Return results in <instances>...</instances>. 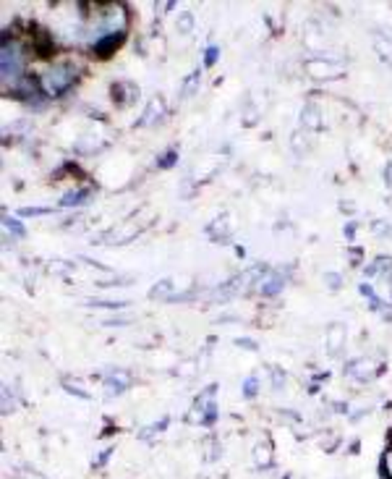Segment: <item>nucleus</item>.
<instances>
[{"mask_svg":"<svg viewBox=\"0 0 392 479\" xmlns=\"http://www.w3.org/2000/svg\"><path fill=\"white\" fill-rule=\"evenodd\" d=\"M79 79V68L73 60H56L48 66V71L40 76V84H42V92L50 95V97H60L65 89H71Z\"/></svg>","mask_w":392,"mask_h":479,"instance_id":"f257e3e1","label":"nucleus"},{"mask_svg":"<svg viewBox=\"0 0 392 479\" xmlns=\"http://www.w3.org/2000/svg\"><path fill=\"white\" fill-rule=\"evenodd\" d=\"M24 66H27V56H24V50H21V45L19 42H8V40H3V53H0V71H3V87H8V81H11V87L16 84V81H21L27 73H24Z\"/></svg>","mask_w":392,"mask_h":479,"instance_id":"f03ea898","label":"nucleus"},{"mask_svg":"<svg viewBox=\"0 0 392 479\" xmlns=\"http://www.w3.org/2000/svg\"><path fill=\"white\" fill-rule=\"evenodd\" d=\"M29 45L32 50L40 56V58H53L56 53V40H53V32L40 27V24H32L29 27Z\"/></svg>","mask_w":392,"mask_h":479,"instance_id":"7ed1b4c3","label":"nucleus"},{"mask_svg":"<svg viewBox=\"0 0 392 479\" xmlns=\"http://www.w3.org/2000/svg\"><path fill=\"white\" fill-rule=\"evenodd\" d=\"M215 393H218V388L215 385H210V388H204L199 396H196V414H199V421H204V424H212V421L218 420V406H215Z\"/></svg>","mask_w":392,"mask_h":479,"instance_id":"20e7f679","label":"nucleus"},{"mask_svg":"<svg viewBox=\"0 0 392 479\" xmlns=\"http://www.w3.org/2000/svg\"><path fill=\"white\" fill-rule=\"evenodd\" d=\"M306 71H309V76H314V79H325V81H330V79H340L342 76V68L333 63V60H322V58H311L306 60Z\"/></svg>","mask_w":392,"mask_h":479,"instance_id":"39448f33","label":"nucleus"},{"mask_svg":"<svg viewBox=\"0 0 392 479\" xmlns=\"http://www.w3.org/2000/svg\"><path fill=\"white\" fill-rule=\"evenodd\" d=\"M111 92L112 103L120 105V108H126V105H131L134 100H139V87L131 84V81H115L111 87Z\"/></svg>","mask_w":392,"mask_h":479,"instance_id":"423d86ee","label":"nucleus"},{"mask_svg":"<svg viewBox=\"0 0 392 479\" xmlns=\"http://www.w3.org/2000/svg\"><path fill=\"white\" fill-rule=\"evenodd\" d=\"M123 40H126V32L108 35V37L97 40V42H95V56H97V58H111L112 53H118V48L123 45Z\"/></svg>","mask_w":392,"mask_h":479,"instance_id":"0eeeda50","label":"nucleus"},{"mask_svg":"<svg viewBox=\"0 0 392 479\" xmlns=\"http://www.w3.org/2000/svg\"><path fill=\"white\" fill-rule=\"evenodd\" d=\"M163 113H165V103H163V97H155V100L147 105L144 116L136 120V126H152L155 120L163 119Z\"/></svg>","mask_w":392,"mask_h":479,"instance_id":"6e6552de","label":"nucleus"},{"mask_svg":"<svg viewBox=\"0 0 392 479\" xmlns=\"http://www.w3.org/2000/svg\"><path fill=\"white\" fill-rule=\"evenodd\" d=\"M126 388H128V377H126V375H120V372L105 380V393H108V398H112V396H120Z\"/></svg>","mask_w":392,"mask_h":479,"instance_id":"1a4fd4ad","label":"nucleus"},{"mask_svg":"<svg viewBox=\"0 0 392 479\" xmlns=\"http://www.w3.org/2000/svg\"><path fill=\"white\" fill-rule=\"evenodd\" d=\"M254 461H257L259 469H270L273 467V448H270V443H259L254 448Z\"/></svg>","mask_w":392,"mask_h":479,"instance_id":"9d476101","label":"nucleus"},{"mask_svg":"<svg viewBox=\"0 0 392 479\" xmlns=\"http://www.w3.org/2000/svg\"><path fill=\"white\" fill-rule=\"evenodd\" d=\"M89 194H92V189H73V191H68V194L60 199V205H63V207H76V205H84V202L89 199Z\"/></svg>","mask_w":392,"mask_h":479,"instance_id":"9b49d317","label":"nucleus"},{"mask_svg":"<svg viewBox=\"0 0 392 479\" xmlns=\"http://www.w3.org/2000/svg\"><path fill=\"white\" fill-rule=\"evenodd\" d=\"M282 286H285L282 275H270L259 283V291H262V297H275V294H281Z\"/></svg>","mask_w":392,"mask_h":479,"instance_id":"f8f14e48","label":"nucleus"},{"mask_svg":"<svg viewBox=\"0 0 392 479\" xmlns=\"http://www.w3.org/2000/svg\"><path fill=\"white\" fill-rule=\"evenodd\" d=\"M301 123H304L306 128H311V131H317V128L322 126V116H319V111H317V105H306V108H304Z\"/></svg>","mask_w":392,"mask_h":479,"instance_id":"ddd939ff","label":"nucleus"},{"mask_svg":"<svg viewBox=\"0 0 392 479\" xmlns=\"http://www.w3.org/2000/svg\"><path fill=\"white\" fill-rule=\"evenodd\" d=\"M150 299L158 301H173V281H160L158 286H152Z\"/></svg>","mask_w":392,"mask_h":479,"instance_id":"4468645a","label":"nucleus"},{"mask_svg":"<svg viewBox=\"0 0 392 479\" xmlns=\"http://www.w3.org/2000/svg\"><path fill=\"white\" fill-rule=\"evenodd\" d=\"M327 336H330V338H327V341H330V346H327V349H330V354H337V352H340V346L345 344V328H342V325H333Z\"/></svg>","mask_w":392,"mask_h":479,"instance_id":"2eb2a0df","label":"nucleus"},{"mask_svg":"<svg viewBox=\"0 0 392 479\" xmlns=\"http://www.w3.org/2000/svg\"><path fill=\"white\" fill-rule=\"evenodd\" d=\"M3 226H5V231H11V234H13V236H19V239H24V236H27L24 226H21L16 218H11V215H3Z\"/></svg>","mask_w":392,"mask_h":479,"instance_id":"dca6fc26","label":"nucleus"},{"mask_svg":"<svg viewBox=\"0 0 392 479\" xmlns=\"http://www.w3.org/2000/svg\"><path fill=\"white\" fill-rule=\"evenodd\" d=\"M199 87V71H194L186 81H183V89H181V97H191Z\"/></svg>","mask_w":392,"mask_h":479,"instance_id":"f3484780","label":"nucleus"},{"mask_svg":"<svg viewBox=\"0 0 392 479\" xmlns=\"http://www.w3.org/2000/svg\"><path fill=\"white\" fill-rule=\"evenodd\" d=\"M5 131H11V134H16V136H24V134H29V131H32V120H27V119L13 120Z\"/></svg>","mask_w":392,"mask_h":479,"instance_id":"a211bd4d","label":"nucleus"},{"mask_svg":"<svg viewBox=\"0 0 392 479\" xmlns=\"http://www.w3.org/2000/svg\"><path fill=\"white\" fill-rule=\"evenodd\" d=\"M178 29H181V35H188L194 29V16L188 11L178 13Z\"/></svg>","mask_w":392,"mask_h":479,"instance_id":"6ab92c4d","label":"nucleus"},{"mask_svg":"<svg viewBox=\"0 0 392 479\" xmlns=\"http://www.w3.org/2000/svg\"><path fill=\"white\" fill-rule=\"evenodd\" d=\"M53 210L50 207H21L19 210V215H24V218H32V215H50Z\"/></svg>","mask_w":392,"mask_h":479,"instance_id":"aec40b11","label":"nucleus"},{"mask_svg":"<svg viewBox=\"0 0 392 479\" xmlns=\"http://www.w3.org/2000/svg\"><path fill=\"white\" fill-rule=\"evenodd\" d=\"M175 160H178V152H175V150H168V152L158 160V168H170Z\"/></svg>","mask_w":392,"mask_h":479,"instance_id":"412c9836","label":"nucleus"},{"mask_svg":"<svg viewBox=\"0 0 392 479\" xmlns=\"http://www.w3.org/2000/svg\"><path fill=\"white\" fill-rule=\"evenodd\" d=\"M382 475L388 479H392V445L388 448V453L382 456Z\"/></svg>","mask_w":392,"mask_h":479,"instance_id":"4be33fe9","label":"nucleus"},{"mask_svg":"<svg viewBox=\"0 0 392 479\" xmlns=\"http://www.w3.org/2000/svg\"><path fill=\"white\" fill-rule=\"evenodd\" d=\"M257 390H259L257 380H254V377H249V380H246V385H243V396H246V398H254V396H257Z\"/></svg>","mask_w":392,"mask_h":479,"instance_id":"5701e85b","label":"nucleus"},{"mask_svg":"<svg viewBox=\"0 0 392 479\" xmlns=\"http://www.w3.org/2000/svg\"><path fill=\"white\" fill-rule=\"evenodd\" d=\"M361 294H364V297L369 299V304H372L374 309H380V297H377V294H374V291H372V289H369L366 283L361 286Z\"/></svg>","mask_w":392,"mask_h":479,"instance_id":"b1692460","label":"nucleus"},{"mask_svg":"<svg viewBox=\"0 0 392 479\" xmlns=\"http://www.w3.org/2000/svg\"><path fill=\"white\" fill-rule=\"evenodd\" d=\"M374 234H380L382 239H388V236H392V226L390 223H382V220H377V223H374Z\"/></svg>","mask_w":392,"mask_h":479,"instance_id":"393cba45","label":"nucleus"},{"mask_svg":"<svg viewBox=\"0 0 392 479\" xmlns=\"http://www.w3.org/2000/svg\"><path fill=\"white\" fill-rule=\"evenodd\" d=\"M218 56H220V50H218L215 45H210L207 53H204V66H215V63H218Z\"/></svg>","mask_w":392,"mask_h":479,"instance_id":"a878e982","label":"nucleus"},{"mask_svg":"<svg viewBox=\"0 0 392 479\" xmlns=\"http://www.w3.org/2000/svg\"><path fill=\"white\" fill-rule=\"evenodd\" d=\"M325 283L335 291V289H340L342 286V278L337 275V273H325Z\"/></svg>","mask_w":392,"mask_h":479,"instance_id":"bb28decb","label":"nucleus"},{"mask_svg":"<svg viewBox=\"0 0 392 479\" xmlns=\"http://www.w3.org/2000/svg\"><path fill=\"white\" fill-rule=\"evenodd\" d=\"M238 346H243V349H249V352H254V349H257V346H254V341H249V338L238 341Z\"/></svg>","mask_w":392,"mask_h":479,"instance_id":"cd10ccee","label":"nucleus"},{"mask_svg":"<svg viewBox=\"0 0 392 479\" xmlns=\"http://www.w3.org/2000/svg\"><path fill=\"white\" fill-rule=\"evenodd\" d=\"M353 231H356V223H348V228H345V236L350 239V236H353Z\"/></svg>","mask_w":392,"mask_h":479,"instance_id":"c85d7f7f","label":"nucleus"}]
</instances>
